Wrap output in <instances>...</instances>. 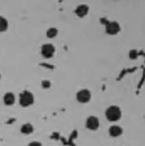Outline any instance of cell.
Listing matches in <instances>:
<instances>
[{
    "label": "cell",
    "mask_w": 145,
    "mask_h": 146,
    "mask_svg": "<svg viewBox=\"0 0 145 146\" xmlns=\"http://www.w3.org/2000/svg\"><path fill=\"white\" fill-rule=\"evenodd\" d=\"M105 115L108 121L115 122L120 119L121 117V111L118 106H111L107 109Z\"/></svg>",
    "instance_id": "6da1fadb"
},
{
    "label": "cell",
    "mask_w": 145,
    "mask_h": 146,
    "mask_svg": "<svg viewBox=\"0 0 145 146\" xmlns=\"http://www.w3.org/2000/svg\"><path fill=\"white\" fill-rule=\"evenodd\" d=\"M34 102V98L33 94L27 91L24 90L22 92L19 97L20 105L23 107H27L32 105Z\"/></svg>",
    "instance_id": "7a4b0ae2"
},
{
    "label": "cell",
    "mask_w": 145,
    "mask_h": 146,
    "mask_svg": "<svg viewBox=\"0 0 145 146\" xmlns=\"http://www.w3.org/2000/svg\"><path fill=\"white\" fill-rule=\"evenodd\" d=\"M55 53V47L51 43L44 44L41 48V54L46 59L52 58Z\"/></svg>",
    "instance_id": "3957f363"
},
{
    "label": "cell",
    "mask_w": 145,
    "mask_h": 146,
    "mask_svg": "<svg viewBox=\"0 0 145 146\" xmlns=\"http://www.w3.org/2000/svg\"><path fill=\"white\" fill-rule=\"evenodd\" d=\"M121 30L119 23L116 21H111L108 23L105 26L106 33L110 35H115Z\"/></svg>",
    "instance_id": "277c9868"
},
{
    "label": "cell",
    "mask_w": 145,
    "mask_h": 146,
    "mask_svg": "<svg viewBox=\"0 0 145 146\" xmlns=\"http://www.w3.org/2000/svg\"><path fill=\"white\" fill-rule=\"evenodd\" d=\"M76 99L80 103H86L91 99V93L87 89H82L76 94Z\"/></svg>",
    "instance_id": "5b68a950"
},
{
    "label": "cell",
    "mask_w": 145,
    "mask_h": 146,
    "mask_svg": "<svg viewBox=\"0 0 145 146\" xmlns=\"http://www.w3.org/2000/svg\"><path fill=\"white\" fill-rule=\"evenodd\" d=\"M86 127L91 130H95L99 127V121L96 117L90 116L86 121Z\"/></svg>",
    "instance_id": "8992f818"
},
{
    "label": "cell",
    "mask_w": 145,
    "mask_h": 146,
    "mask_svg": "<svg viewBox=\"0 0 145 146\" xmlns=\"http://www.w3.org/2000/svg\"><path fill=\"white\" fill-rule=\"evenodd\" d=\"M89 7L85 4H81L78 6L75 10V14L79 18H83L89 12Z\"/></svg>",
    "instance_id": "52a82bcc"
},
{
    "label": "cell",
    "mask_w": 145,
    "mask_h": 146,
    "mask_svg": "<svg viewBox=\"0 0 145 146\" xmlns=\"http://www.w3.org/2000/svg\"><path fill=\"white\" fill-rule=\"evenodd\" d=\"M15 96L11 92L6 93L3 97V102L6 105L10 106L15 102Z\"/></svg>",
    "instance_id": "ba28073f"
},
{
    "label": "cell",
    "mask_w": 145,
    "mask_h": 146,
    "mask_svg": "<svg viewBox=\"0 0 145 146\" xmlns=\"http://www.w3.org/2000/svg\"><path fill=\"white\" fill-rule=\"evenodd\" d=\"M109 133L113 137H117L122 134L123 130L118 126H112L109 130Z\"/></svg>",
    "instance_id": "9c48e42d"
},
{
    "label": "cell",
    "mask_w": 145,
    "mask_h": 146,
    "mask_svg": "<svg viewBox=\"0 0 145 146\" xmlns=\"http://www.w3.org/2000/svg\"><path fill=\"white\" fill-rule=\"evenodd\" d=\"M58 33L59 31L56 27H50L46 32V36L48 38L53 39L57 36Z\"/></svg>",
    "instance_id": "30bf717a"
},
{
    "label": "cell",
    "mask_w": 145,
    "mask_h": 146,
    "mask_svg": "<svg viewBox=\"0 0 145 146\" xmlns=\"http://www.w3.org/2000/svg\"><path fill=\"white\" fill-rule=\"evenodd\" d=\"M20 131L24 134H30L33 132L34 127L30 123H26L21 127Z\"/></svg>",
    "instance_id": "8fae6325"
},
{
    "label": "cell",
    "mask_w": 145,
    "mask_h": 146,
    "mask_svg": "<svg viewBox=\"0 0 145 146\" xmlns=\"http://www.w3.org/2000/svg\"><path fill=\"white\" fill-rule=\"evenodd\" d=\"M9 26V23L6 18L0 17V32L5 31Z\"/></svg>",
    "instance_id": "7c38bea8"
},
{
    "label": "cell",
    "mask_w": 145,
    "mask_h": 146,
    "mask_svg": "<svg viewBox=\"0 0 145 146\" xmlns=\"http://www.w3.org/2000/svg\"><path fill=\"white\" fill-rule=\"evenodd\" d=\"M137 56V54L136 51L135 50H132L130 51V57L131 59H136Z\"/></svg>",
    "instance_id": "4fadbf2b"
},
{
    "label": "cell",
    "mask_w": 145,
    "mask_h": 146,
    "mask_svg": "<svg viewBox=\"0 0 145 146\" xmlns=\"http://www.w3.org/2000/svg\"><path fill=\"white\" fill-rule=\"evenodd\" d=\"M28 146H42V144L38 142H32L30 143Z\"/></svg>",
    "instance_id": "5bb4252c"
},
{
    "label": "cell",
    "mask_w": 145,
    "mask_h": 146,
    "mask_svg": "<svg viewBox=\"0 0 145 146\" xmlns=\"http://www.w3.org/2000/svg\"><path fill=\"white\" fill-rule=\"evenodd\" d=\"M0 78H1V75H0Z\"/></svg>",
    "instance_id": "9a60e30c"
}]
</instances>
